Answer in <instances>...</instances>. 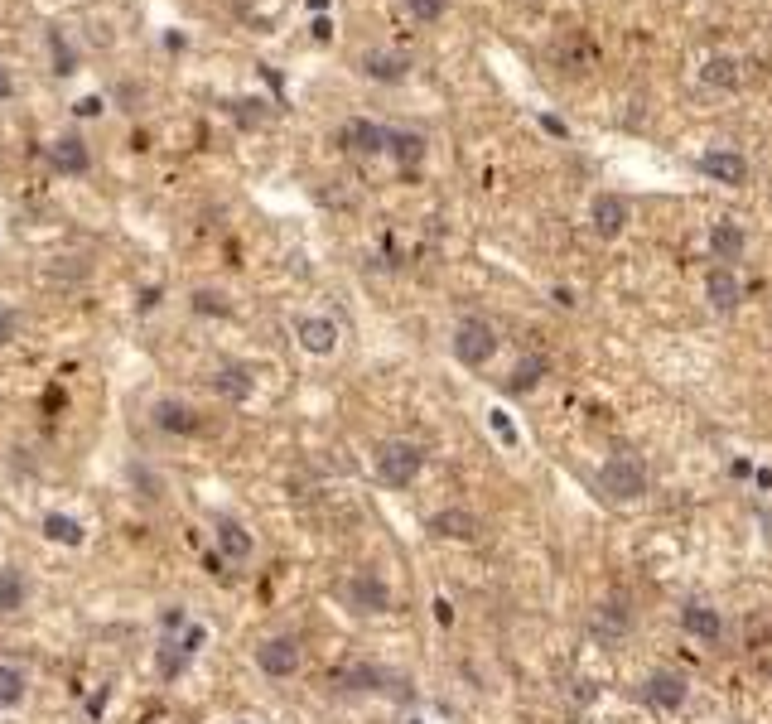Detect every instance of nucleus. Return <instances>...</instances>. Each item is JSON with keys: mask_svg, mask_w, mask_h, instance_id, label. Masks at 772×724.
Masks as SVG:
<instances>
[{"mask_svg": "<svg viewBox=\"0 0 772 724\" xmlns=\"http://www.w3.org/2000/svg\"><path fill=\"white\" fill-rule=\"evenodd\" d=\"M449 348H454V358L464 362V367H488V362L497 358V348H502V338H497V329L488 324V319L469 314V319H459V324H454Z\"/></svg>", "mask_w": 772, "mask_h": 724, "instance_id": "obj_1", "label": "nucleus"}, {"mask_svg": "<svg viewBox=\"0 0 772 724\" xmlns=\"http://www.w3.org/2000/svg\"><path fill=\"white\" fill-rule=\"evenodd\" d=\"M695 83L705 92H739L744 87V58L729 54V49H710L695 63Z\"/></svg>", "mask_w": 772, "mask_h": 724, "instance_id": "obj_2", "label": "nucleus"}, {"mask_svg": "<svg viewBox=\"0 0 772 724\" xmlns=\"http://www.w3.org/2000/svg\"><path fill=\"white\" fill-rule=\"evenodd\" d=\"M628 223H633V203L623 194H594L589 198V232L594 237H604V242H618L623 232H628Z\"/></svg>", "mask_w": 772, "mask_h": 724, "instance_id": "obj_3", "label": "nucleus"}, {"mask_svg": "<svg viewBox=\"0 0 772 724\" xmlns=\"http://www.w3.org/2000/svg\"><path fill=\"white\" fill-rule=\"evenodd\" d=\"M420 464H425V454L415 445H406V440H391V445L377 449V474L391 488H411L415 478H420Z\"/></svg>", "mask_w": 772, "mask_h": 724, "instance_id": "obj_4", "label": "nucleus"}, {"mask_svg": "<svg viewBox=\"0 0 772 724\" xmlns=\"http://www.w3.org/2000/svg\"><path fill=\"white\" fill-rule=\"evenodd\" d=\"M695 169L710 179V184H724V189H744L748 184V160L729 145H715L705 155H695Z\"/></svg>", "mask_w": 772, "mask_h": 724, "instance_id": "obj_5", "label": "nucleus"}, {"mask_svg": "<svg viewBox=\"0 0 772 724\" xmlns=\"http://www.w3.org/2000/svg\"><path fill=\"white\" fill-rule=\"evenodd\" d=\"M358 73L367 83H382V87H396L411 78V58L401 54V49H367L358 58Z\"/></svg>", "mask_w": 772, "mask_h": 724, "instance_id": "obj_6", "label": "nucleus"}, {"mask_svg": "<svg viewBox=\"0 0 772 724\" xmlns=\"http://www.w3.org/2000/svg\"><path fill=\"white\" fill-rule=\"evenodd\" d=\"M604 493H613V498L633 502L647 493V474H642V464L637 459H628V454H613L604 464Z\"/></svg>", "mask_w": 772, "mask_h": 724, "instance_id": "obj_7", "label": "nucleus"}, {"mask_svg": "<svg viewBox=\"0 0 772 724\" xmlns=\"http://www.w3.org/2000/svg\"><path fill=\"white\" fill-rule=\"evenodd\" d=\"M295 343H300L309 358H329L333 348H338V324H333L329 314H304L300 324H295Z\"/></svg>", "mask_w": 772, "mask_h": 724, "instance_id": "obj_8", "label": "nucleus"}, {"mask_svg": "<svg viewBox=\"0 0 772 724\" xmlns=\"http://www.w3.org/2000/svg\"><path fill=\"white\" fill-rule=\"evenodd\" d=\"M150 420H155V430H165V435H198V411H193L189 401H179V396H160L155 406H150Z\"/></svg>", "mask_w": 772, "mask_h": 724, "instance_id": "obj_9", "label": "nucleus"}, {"mask_svg": "<svg viewBox=\"0 0 772 724\" xmlns=\"http://www.w3.org/2000/svg\"><path fill=\"white\" fill-rule=\"evenodd\" d=\"M705 300H710V309H719V314H734V309L744 305V280L734 276L729 266H710V271H705Z\"/></svg>", "mask_w": 772, "mask_h": 724, "instance_id": "obj_10", "label": "nucleus"}, {"mask_svg": "<svg viewBox=\"0 0 772 724\" xmlns=\"http://www.w3.org/2000/svg\"><path fill=\"white\" fill-rule=\"evenodd\" d=\"M256 667L266 676H295L300 671V642L295 638H266L256 647Z\"/></svg>", "mask_w": 772, "mask_h": 724, "instance_id": "obj_11", "label": "nucleus"}, {"mask_svg": "<svg viewBox=\"0 0 772 724\" xmlns=\"http://www.w3.org/2000/svg\"><path fill=\"white\" fill-rule=\"evenodd\" d=\"M386 155H391L396 165L415 169L425 155H430V136H425V131H411V126H386Z\"/></svg>", "mask_w": 772, "mask_h": 724, "instance_id": "obj_12", "label": "nucleus"}, {"mask_svg": "<svg viewBox=\"0 0 772 724\" xmlns=\"http://www.w3.org/2000/svg\"><path fill=\"white\" fill-rule=\"evenodd\" d=\"M343 150H353V155H386V126L377 121H367V116H353V121H343Z\"/></svg>", "mask_w": 772, "mask_h": 724, "instance_id": "obj_13", "label": "nucleus"}, {"mask_svg": "<svg viewBox=\"0 0 772 724\" xmlns=\"http://www.w3.org/2000/svg\"><path fill=\"white\" fill-rule=\"evenodd\" d=\"M705 247H710V256H715V261H739V256L748 251L744 223H734V218H719V223L705 232Z\"/></svg>", "mask_w": 772, "mask_h": 724, "instance_id": "obj_14", "label": "nucleus"}, {"mask_svg": "<svg viewBox=\"0 0 772 724\" xmlns=\"http://www.w3.org/2000/svg\"><path fill=\"white\" fill-rule=\"evenodd\" d=\"M49 165H54L58 174H68V179H78V174H87V169H92V155H87V140H83V136H58L54 145H49Z\"/></svg>", "mask_w": 772, "mask_h": 724, "instance_id": "obj_15", "label": "nucleus"}, {"mask_svg": "<svg viewBox=\"0 0 772 724\" xmlns=\"http://www.w3.org/2000/svg\"><path fill=\"white\" fill-rule=\"evenodd\" d=\"M681 628H686L695 642H719V633H724L719 609H710V604H686V609H681Z\"/></svg>", "mask_w": 772, "mask_h": 724, "instance_id": "obj_16", "label": "nucleus"}, {"mask_svg": "<svg viewBox=\"0 0 772 724\" xmlns=\"http://www.w3.org/2000/svg\"><path fill=\"white\" fill-rule=\"evenodd\" d=\"M430 531H440L449 541H473V536H478V517L464 512V507H444V512L430 517Z\"/></svg>", "mask_w": 772, "mask_h": 724, "instance_id": "obj_17", "label": "nucleus"}, {"mask_svg": "<svg viewBox=\"0 0 772 724\" xmlns=\"http://www.w3.org/2000/svg\"><path fill=\"white\" fill-rule=\"evenodd\" d=\"M348 599H353L362 613H386L391 609V594H386V585L377 580V575H358V580L348 585Z\"/></svg>", "mask_w": 772, "mask_h": 724, "instance_id": "obj_18", "label": "nucleus"}, {"mask_svg": "<svg viewBox=\"0 0 772 724\" xmlns=\"http://www.w3.org/2000/svg\"><path fill=\"white\" fill-rule=\"evenodd\" d=\"M647 700L662 705V710H676L686 700V681L676 671H657V676H647Z\"/></svg>", "mask_w": 772, "mask_h": 724, "instance_id": "obj_19", "label": "nucleus"}, {"mask_svg": "<svg viewBox=\"0 0 772 724\" xmlns=\"http://www.w3.org/2000/svg\"><path fill=\"white\" fill-rule=\"evenodd\" d=\"M39 531H44L54 546H83V541H87L83 522H78V517H68V512H49V517L39 522Z\"/></svg>", "mask_w": 772, "mask_h": 724, "instance_id": "obj_20", "label": "nucleus"}, {"mask_svg": "<svg viewBox=\"0 0 772 724\" xmlns=\"http://www.w3.org/2000/svg\"><path fill=\"white\" fill-rule=\"evenodd\" d=\"M218 551L227 560H247L251 556V531L237 527V522H222L218 527Z\"/></svg>", "mask_w": 772, "mask_h": 724, "instance_id": "obj_21", "label": "nucleus"}, {"mask_svg": "<svg viewBox=\"0 0 772 724\" xmlns=\"http://www.w3.org/2000/svg\"><path fill=\"white\" fill-rule=\"evenodd\" d=\"M25 696H29L25 671H20V667H5V662H0V710H15V705H20Z\"/></svg>", "mask_w": 772, "mask_h": 724, "instance_id": "obj_22", "label": "nucleus"}, {"mask_svg": "<svg viewBox=\"0 0 772 724\" xmlns=\"http://www.w3.org/2000/svg\"><path fill=\"white\" fill-rule=\"evenodd\" d=\"M213 387H218L222 396H232V401H247V396H251L247 367H222L218 377H213Z\"/></svg>", "mask_w": 772, "mask_h": 724, "instance_id": "obj_23", "label": "nucleus"}, {"mask_svg": "<svg viewBox=\"0 0 772 724\" xmlns=\"http://www.w3.org/2000/svg\"><path fill=\"white\" fill-rule=\"evenodd\" d=\"M25 609V580L15 570H0V613H20Z\"/></svg>", "mask_w": 772, "mask_h": 724, "instance_id": "obj_24", "label": "nucleus"}, {"mask_svg": "<svg viewBox=\"0 0 772 724\" xmlns=\"http://www.w3.org/2000/svg\"><path fill=\"white\" fill-rule=\"evenodd\" d=\"M444 5H449V0H401V10L411 15L415 25H435L444 15Z\"/></svg>", "mask_w": 772, "mask_h": 724, "instance_id": "obj_25", "label": "nucleus"}, {"mask_svg": "<svg viewBox=\"0 0 772 724\" xmlns=\"http://www.w3.org/2000/svg\"><path fill=\"white\" fill-rule=\"evenodd\" d=\"M541 372H546V362H541V358H526L522 367L507 377V391H531L536 382H541Z\"/></svg>", "mask_w": 772, "mask_h": 724, "instance_id": "obj_26", "label": "nucleus"}, {"mask_svg": "<svg viewBox=\"0 0 772 724\" xmlns=\"http://www.w3.org/2000/svg\"><path fill=\"white\" fill-rule=\"evenodd\" d=\"M49 49H54V73H73V68H78V54L68 49L63 29H49Z\"/></svg>", "mask_w": 772, "mask_h": 724, "instance_id": "obj_27", "label": "nucleus"}, {"mask_svg": "<svg viewBox=\"0 0 772 724\" xmlns=\"http://www.w3.org/2000/svg\"><path fill=\"white\" fill-rule=\"evenodd\" d=\"M203 642H208V628H203V623H189V628H184V638L174 642V647H179L184 657H193V652H198Z\"/></svg>", "mask_w": 772, "mask_h": 724, "instance_id": "obj_28", "label": "nucleus"}, {"mask_svg": "<svg viewBox=\"0 0 772 724\" xmlns=\"http://www.w3.org/2000/svg\"><path fill=\"white\" fill-rule=\"evenodd\" d=\"M488 425L497 430V440H502V445H517V425H512V416H507V411H488Z\"/></svg>", "mask_w": 772, "mask_h": 724, "instance_id": "obj_29", "label": "nucleus"}, {"mask_svg": "<svg viewBox=\"0 0 772 724\" xmlns=\"http://www.w3.org/2000/svg\"><path fill=\"white\" fill-rule=\"evenodd\" d=\"M536 126H541L546 136H555V140H570V126H565L555 112H536Z\"/></svg>", "mask_w": 772, "mask_h": 724, "instance_id": "obj_30", "label": "nucleus"}, {"mask_svg": "<svg viewBox=\"0 0 772 724\" xmlns=\"http://www.w3.org/2000/svg\"><path fill=\"white\" fill-rule=\"evenodd\" d=\"M309 34H314V44H333V15H314Z\"/></svg>", "mask_w": 772, "mask_h": 724, "instance_id": "obj_31", "label": "nucleus"}, {"mask_svg": "<svg viewBox=\"0 0 772 724\" xmlns=\"http://www.w3.org/2000/svg\"><path fill=\"white\" fill-rule=\"evenodd\" d=\"M193 309H208V314H227L222 295H193Z\"/></svg>", "mask_w": 772, "mask_h": 724, "instance_id": "obj_32", "label": "nucleus"}, {"mask_svg": "<svg viewBox=\"0 0 772 724\" xmlns=\"http://www.w3.org/2000/svg\"><path fill=\"white\" fill-rule=\"evenodd\" d=\"M15 324H20V319H15V309H0V343H10V338H15Z\"/></svg>", "mask_w": 772, "mask_h": 724, "instance_id": "obj_33", "label": "nucleus"}, {"mask_svg": "<svg viewBox=\"0 0 772 724\" xmlns=\"http://www.w3.org/2000/svg\"><path fill=\"white\" fill-rule=\"evenodd\" d=\"M73 116H102V97H83V102H73Z\"/></svg>", "mask_w": 772, "mask_h": 724, "instance_id": "obj_34", "label": "nucleus"}, {"mask_svg": "<svg viewBox=\"0 0 772 724\" xmlns=\"http://www.w3.org/2000/svg\"><path fill=\"white\" fill-rule=\"evenodd\" d=\"M10 92H15V78H10V68L0 63V102H10Z\"/></svg>", "mask_w": 772, "mask_h": 724, "instance_id": "obj_35", "label": "nucleus"}, {"mask_svg": "<svg viewBox=\"0 0 772 724\" xmlns=\"http://www.w3.org/2000/svg\"><path fill=\"white\" fill-rule=\"evenodd\" d=\"M203 565H208L213 575H227V570H222V556H218V551H208V556H203Z\"/></svg>", "mask_w": 772, "mask_h": 724, "instance_id": "obj_36", "label": "nucleus"}, {"mask_svg": "<svg viewBox=\"0 0 772 724\" xmlns=\"http://www.w3.org/2000/svg\"><path fill=\"white\" fill-rule=\"evenodd\" d=\"M304 5H309L314 15H329V5H333V0H304Z\"/></svg>", "mask_w": 772, "mask_h": 724, "instance_id": "obj_37", "label": "nucleus"}]
</instances>
